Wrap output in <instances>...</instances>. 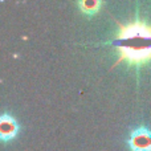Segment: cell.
Here are the masks:
<instances>
[{"label":"cell","instance_id":"7a4b0ae2","mask_svg":"<svg viewBox=\"0 0 151 151\" xmlns=\"http://www.w3.org/2000/svg\"><path fill=\"white\" fill-rule=\"evenodd\" d=\"M127 143L131 151H151V130L146 127L133 130Z\"/></svg>","mask_w":151,"mask_h":151},{"label":"cell","instance_id":"3957f363","mask_svg":"<svg viewBox=\"0 0 151 151\" xmlns=\"http://www.w3.org/2000/svg\"><path fill=\"white\" fill-rule=\"evenodd\" d=\"M19 133V125L15 121V118L9 114H3L0 118V137L3 142L12 141L16 138Z\"/></svg>","mask_w":151,"mask_h":151},{"label":"cell","instance_id":"6da1fadb","mask_svg":"<svg viewBox=\"0 0 151 151\" xmlns=\"http://www.w3.org/2000/svg\"><path fill=\"white\" fill-rule=\"evenodd\" d=\"M117 25L118 33L113 41V47L119 56L111 69L122 63L134 66H141L146 63H150L151 25L139 19H135L133 23L129 24L117 21Z\"/></svg>","mask_w":151,"mask_h":151},{"label":"cell","instance_id":"277c9868","mask_svg":"<svg viewBox=\"0 0 151 151\" xmlns=\"http://www.w3.org/2000/svg\"><path fill=\"white\" fill-rule=\"evenodd\" d=\"M78 7L82 13L91 16L101 11L102 0H78Z\"/></svg>","mask_w":151,"mask_h":151}]
</instances>
